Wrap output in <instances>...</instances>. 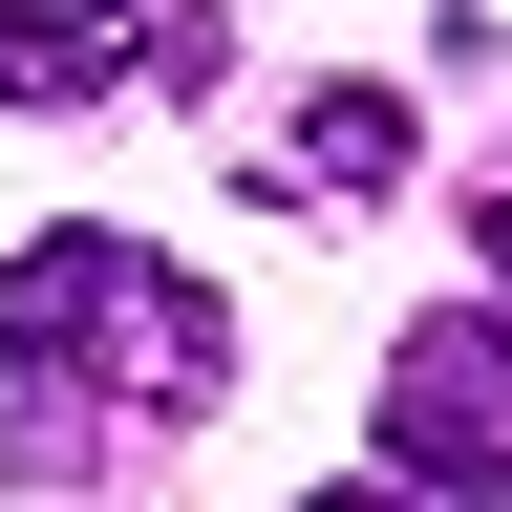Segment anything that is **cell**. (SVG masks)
Listing matches in <instances>:
<instances>
[{
  "mask_svg": "<svg viewBox=\"0 0 512 512\" xmlns=\"http://www.w3.org/2000/svg\"><path fill=\"white\" fill-rule=\"evenodd\" d=\"M256 192H278V214H384V192H406V86H299Z\"/></svg>",
  "mask_w": 512,
  "mask_h": 512,
  "instance_id": "cell-4",
  "label": "cell"
},
{
  "mask_svg": "<svg viewBox=\"0 0 512 512\" xmlns=\"http://www.w3.org/2000/svg\"><path fill=\"white\" fill-rule=\"evenodd\" d=\"M214 363H235V320L192 256L150 235H22V278H0V427L22 448H86L107 406H214Z\"/></svg>",
  "mask_w": 512,
  "mask_h": 512,
  "instance_id": "cell-1",
  "label": "cell"
},
{
  "mask_svg": "<svg viewBox=\"0 0 512 512\" xmlns=\"http://www.w3.org/2000/svg\"><path fill=\"white\" fill-rule=\"evenodd\" d=\"M384 470L427 491H512V299H448L384 342Z\"/></svg>",
  "mask_w": 512,
  "mask_h": 512,
  "instance_id": "cell-2",
  "label": "cell"
},
{
  "mask_svg": "<svg viewBox=\"0 0 512 512\" xmlns=\"http://www.w3.org/2000/svg\"><path fill=\"white\" fill-rule=\"evenodd\" d=\"M470 235H491V278H512V150H491V171H470Z\"/></svg>",
  "mask_w": 512,
  "mask_h": 512,
  "instance_id": "cell-5",
  "label": "cell"
},
{
  "mask_svg": "<svg viewBox=\"0 0 512 512\" xmlns=\"http://www.w3.org/2000/svg\"><path fill=\"white\" fill-rule=\"evenodd\" d=\"M107 86H214V0H0V107H107Z\"/></svg>",
  "mask_w": 512,
  "mask_h": 512,
  "instance_id": "cell-3",
  "label": "cell"
}]
</instances>
